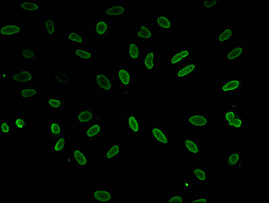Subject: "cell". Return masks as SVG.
<instances>
[{"label":"cell","mask_w":269,"mask_h":203,"mask_svg":"<svg viewBox=\"0 0 269 203\" xmlns=\"http://www.w3.org/2000/svg\"><path fill=\"white\" fill-rule=\"evenodd\" d=\"M114 79L116 84L123 91L126 97L131 96L135 90V76L130 67L120 65L114 71Z\"/></svg>","instance_id":"6da1fadb"},{"label":"cell","mask_w":269,"mask_h":203,"mask_svg":"<svg viewBox=\"0 0 269 203\" xmlns=\"http://www.w3.org/2000/svg\"><path fill=\"white\" fill-rule=\"evenodd\" d=\"M93 87L97 92L112 93L115 90V79L109 71H95L92 74Z\"/></svg>","instance_id":"7a4b0ae2"},{"label":"cell","mask_w":269,"mask_h":203,"mask_svg":"<svg viewBox=\"0 0 269 203\" xmlns=\"http://www.w3.org/2000/svg\"><path fill=\"white\" fill-rule=\"evenodd\" d=\"M200 65L195 58H190L183 64L175 68L173 71V79L175 82L188 81L194 77L200 70Z\"/></svg>","instance_id":"3957f363"},{"label":"cell","mask_w":269,"mask_h":203,"mask_svg":"<svg viewBox=\"0 0 269 203\" xmlns=\"http://www.w3.org/2000/svg\"><path fill=\"white\" fill-rule=\"evenodd\" d=\"M124 128L131 140H139L142 131V119L140 114L127 113L124 115Z\"/></svg>","instance_id":"277c9868"},{"label":"cell","mask_w":269,"mask_h":203,"mask_svg":"<svg viewBox=\"0 0 269 203\" xmlns=\"http://www.w3.org/2000/svg\"><path fill=\"white\" fill-rule=\"evenodd\" d=\"M184 124L191 130H204L211 125V114L192 112L183 119Z\"/></svg>","instance_id":"5b68a950"},{"label":"cell","mask_w":269,"mask_h":203,"mask_svg":"<svg viewBox=\"0 0 269 203\" xmlns=\"http://www.w3.org/2000/svg\"><path fill=\"white\" fill-rule=\"evenodd\" d=\"M113 31L111 20L105 16H98L95 19L88 29V32L94 37L108 38Z\"/></svg>","instance_id":"8992f818"},{"label":"cell","mask_w":269,"mask_h":203,"mask_svg":"<svg viewBox=\"0 0 269 203\" xmlns=\"http://www.w3.org/2000/svg\"><path fill=\"white\" fill-rule=\"evenodd\" d=\"M25 27L20 21H2L0 23V37L19 38L24 33Z\"/></svg>","instance_id":"52a82bcc"},{"label":"cell","mask_w":269,"mask_h":203,"mask_svg":"<svg viewBox=\"0 0 269 203\" xmlns=\"http://www.w3.org/2000/svg\"><path fill=\"white\" fill-rule=\"evenodd\" d=\"M180 144L185 154L191 157L200 156L202 143L200 139L193 135H185L179 137Z\"/></svg>","instance_id":"ba28073f"},{"label":"cell","mask_w":269,"mask_h":203,"mask_svg":"<svg viewBox=\"0 0 269 203\" xmlns=\"http://www.w3.org/2000/svg\"><path fill=\"white\" fill-rule=\"evenodd\" d=\"M150 137H151V140L159 147H169L172 145V140H171L169 131L161 125H151Z\"/></svg>","instance_id":"9c48e42d"},{"label":"cell","mask_w":269,"mask_h":203,"mask_svg":"<svg viewBox=\"0 0 269 203\" xmlns=\"http://www.w3.org/2000/svg\"><path fill=\"white\" fill-rule=\"evenodd\" d=\"M154 26L158 31L162 33H173L174 31V19L164 12L152 10Z\"/></svg>","instance_id":"30bf717a"},{"label":"cell","mask_w":269,"mask_h":203,"mask_svg":"<svg viewBox=\"0 0 269 203\" xmlns=\"http://www.w3.org/2000/svg\"><path fill=\"white\" fill-rule=\"evenodd\" d=\"M101 119H103L102 116L92 108L79 107L76 110L75 120L79 126H88L95 120Z\"/></svg>","instance_id":"8fae6325"},{"label":"cell","mask_w":269,"mask_h":203,"mask_svg":"<svg viewBox=\"0 0 269 203\" xmlns=\"http://www.w3.org/2000/svg\"><path fill=\"white\" fill-rule=\"evenodd\" d=\"M70 158L77 168L80 169L88 168L92 162L90 154L80 146H73L71 148Z\"/></svg>","instance_id":"7c38bea8"},{"label":"cell","mask_w":269,"mask_h":203,"mask_svg":"<svg viewBox=\"0 0 269 203\" xmlns=\"http://www.w3.org/2000/svg\"><path fill=\"white\" fill-rule=\"evenodd\" d=\"M91 198L95 202H111L114 199V191L107 186L97 185L92 190Z\"/></svg>","instance_id":"4fadbf2b"},{"label":"cell","mask_w":269,"mask_h":203,"mask_svg":"<svg viewBox=\"0 0 269 203\" xmlns=\"http://www.w3.org/2000/svg\"><path fill=\"white\" fill-rule=\"evenodd\" d=\"M50 76L52 77L53 81L58 86L63 88H73L77 86V82L74 79L72 72L69 70L60 69L52 71Z\"/></svg>","instance_id":"5bb4252c"},{"label":"cell","mask_w":269,"mask_h":203,"mask_svg":"<svg viewBox=\"0 0 269 203\" xmlns=\"http://www.w3.org/2000/svg\"><path fill=\"white\" fill-rule=\"evenodd\" d=\"M244 88V80L240 76H230L221 82L220 92L222 93H237Z\"/></svg>","instance_id":"9a60e30c"},{"label":"cell","mask_w":269,"mask_h":203,"mask_svg":"<svg viewBox=\"0 0 269 203\" xmlns=\"http://www.w3.org/2000/svg\"><path fill=\"white\" fill-rule=\"evenodd\" d=\"M223 168L226 169H242L244 168V154L243 152L229 151L223 158Z\"/></svg>","instance_id":"2e32d148"},{"label":"cell","mask_w":269,"mask_h":203,"mask_svg":"<svg viewBox=\"0 0 269 203\" xmlns=\"http://www.w3.org/2000/svg\"><path fill=\"white\" fill-rule=\"evenodd\" d=\"M238 37V29L234 23H230L222 27L218 32L216 37V42L219 44H228L232 43Z\"/></svg>","instance_id":"e0dca14e"},{"label":"cell","mask_w":269,"mask_h":203,"mask_svg":"<svg viewBox=\"0 0 269 203\" xmlns=\"http://www.w3.org/2000/svg\"><path fill=\"white\" fill-rule=\"evenodd\" d=\"M102 10L104 16L112 20L116 16H126L129 13L130 8L126 4L113 2L111 4L104 6Z\"/></svg>","instance_id":"ac0fdd59"},{"label":"cell","mask_w":269,"mask_h":203,"mask_svg":"<svg viewBox=\"0 0 269 203\" xmlns=\"http://www.w3.org/2000/svg\"><path fill=\"white\" fill-rule=\"evenodd\" d=\"M101 120H95V121L86 126L81 135L82 140L95 141L102 135L104 124L103 122H101Z\"/></svg>","instance_id":"d6986e66"},{"label":"cell","mask_w":269,"mask_h":203,"mask_svg":"<svg viewBox=\"0 0 269 203\" xmlns=\"http://www.w3.org/2000/svg\"><path fill=\"white\" fill-rule=\"evenodd\" d=\"M190 48L184 47L175 49L171 52L167 59V63L171 67H177L190 58Z\"/></svg>","instance_id":"ffe728a7"},{"label":"cell","mask_w":269,"mask_h":203,"mask_svg":"<svg viewBox=\"0 0 269 203\" xmlns=\"http://www.w3.org/2000/svg\"><path fill=\"white\" fill-rule=\"evenodd\" d=\"M42 30L46 37H56L57 34L60 31V23L55 16H44L42 21Z\"/></svg>","instance_id":"44dd1931"},{"label":"cell","mask_w":269,"mask_h":203,"mask_svg":"<svg viewBox=\"0 0 269 203\" xmlns=\"http://www.w3.org/2000/svg\"><path fill=\"white\" fill-rule=\"evenodd\" d=\"M123 145L120 141H114L109 146L107 151L104 152L103 161L107 164L116 161L123 154Z\"/></svg>","instance_id":"7402d4cb"},{"label":"cell","mask_w":269,"mask_h":203,"mask_svg":"<svg viewBox=\"0 0 269 203\" xmlns=\"http://www.w3.org/2000/svg\"><path fill=\"white\" fill-rule=\"evenodd\" d=\"M141 69L146 71H153L157 69V51L147 49L144 51L140 62Z\"/></svg>","instance_id":"603a6c76"},{"label":"cell","mask_w":269,"mask_h":203,"mask_svg":"<svg viewBox=\"0 0 269 203\" xmlns=\"http://www.w3.org/2000/svg\"><path fill=\"white\" fill-rule=\"evenodd\" d=\"M33 71L31 70H15L10 73L9 80L18 86H24L33 82Z\"/></svg>","instance_id":"cb8c5ba5"},{"label":"cell","mask_w":269,"mask_h":203,"mask_svg":"<svg viewBox=\"0 0 269 203\" xmlns=\"http://www.w3.org/2000/svg\"><path fill=\"white\" fill-rule=\"evenodd\" d=\"M39 90L37 86H18L16 90V98L21 101L34 100L39 97Z\"/></svg>","instance_id":"d4e9b609"},{"label":"cell","mask_w":269,"mask_h":203,"mask_svg":"<svg viewBox=\"0 0 269 203\" xmlns=\"http://www.w3.org/2000/svg\"><path fill=\"white\" fill-rule=\"evenodd\" d=\"M189 173L191 179L198 185H206L211 180V173L209 172L206 168H190Z\"/></svg>","instance_id":"484cf974"},{"label":"cell","mask_w":269,"mask_h":203,"mask_svg":"<svg viewBox=\"0 0 269 203\" xmlns=\"http://www.w3.org/2000/svg\"><path fill=\"white\" fill-rule=\"evenodd\" d=\"M16 9L18 11L31 15L41 11L43 9V5L38 0H20L16 1Z\"/></svg>","instance_id":"4316f807"},{"label":"cell","mask_w":269,"mask_h":203,"mask_svg":"<svg viewBox=\"0 0 269 203\" xmlns=\"http://www.w3.org/2000/svg\"><path fill=\"white\" fill-rule=\"evenodd\" d=\"M124 52L126 58L130 62L140 63L142 52H141V45L137 42H127L125 46Z\"/></svg>","instance_id":"83f0119b"},{"label":"cell","mask_w":269,"mask_h":203,"mask_svg":"<svg viewBox=\"0 0 269 203\" xmlns=\"http://www.w3.org/2000/svg\"><path fill=\"white\" fill-rule=\"evenodd\" d=\"M226 61H236L244 58V46L241 44H235L231 46L223 54Z\"/></svg>","instance_id":"f1b7e54d"},{"label":"cell","mask_w":269,"mask_h":203,"mask_svg":"<svg viewBox=\"0 0 269 203\" xmlns=\"http://www.w3.org/2000/svg\"><path fill=\"white\" fill-rule=\"evenodd\" d=\"M71 54L78 60H94L98 56L97 48H75L71 50Z\"/></svg>","instance_id":"f546056e"},{"label":"cell","mask_w":269,"mask_h":203,"mask_svg":"<svg viewBox=\"0 0 269 203\" xmlns=\"http://www.w3.org/2000/svg\"><path fill=\"white\" fill-rule=\"evenodd\" d=\"M47 131L50 139H56L65 134V126L60 119L51 118L48 120Z\"/></svg>","instance_id":"4dcf8cb0"},{"label":"cell","mask_w":269,"mask_h":203,"mask_svg":"<svg viewBox=\"0 0 269 203\" xmlns=\"http://www.w3.org/2000/svg\"><path fill=\"white\" fill-rule=\"evenodd\" d=\"M135 36L137 39L143 43H151L152 41V27L143 21L139 23L135 29Z\"/></svg>","instance_id":"1f68e13d"},{"label":"cell","mask_w":269,"mask_h":203,"mask_svg":"<svg viewBox=\"0 0 269 203\" xmlns=\"http://www.w3.org/2000/svg\"><path fill=\"white\" fill-rule=\"evenodd\" d=\"M221 113L222 124L224 126L241 113L239 111L238 104L237 103H233L230 105L226 106L222 109Z\"/></svg>","instance_id":"d6a6232c"},{"label":"cell","mask_w":269,"mask_h":203,"mask_svg":"<svg viewBox=\"0 0 269 203\" xmlns=\"http://www.w3.org/2000/svg\"><path fill=\"white\" fill-rule=\"evenodd\" d=\"M20 58L25 62L37 60L39 50L33 42H29L27 45L20 50Z\"/></svg>","instance_id":"836d02e7"},{"label":"cell","mask_w":269,"mask_h":203,"mask_svg":"<svg viewBox=\"0 0 269 203\" xmlns=\"http://www.w3.org/2000/svg\"><path fill=\"white\" fill-rule=\"evenodd\" d=\"M69 140L67 135L64 134L62 136L58 138L53 139L52 143L51 144L50 147V152L52 154H63L67 149Z\"/></svg>","instance_id":"e575fe53"},{"label":"cell","mask_w":269,"mask_h":203,"mask_svg":"<svg viewBox=\"0 0 269 203\" xmlns=\"http://www.w3.org/2000/svg\"><path fill=\"white\" fill-rule=\"evenodd\" d=\"M11 120L13 128L18 131H27L30 125V120L24 114H18Z\"/></svg>","instance_id":"d590c367"},{"label":"cell","mask_w":269,"mask_h":203,"mask_svg":"<svg viewBox=\"0 0 269 203\" xmlns=\"http://www.w3.org/2000/svg\"><path fill=\"white\" fill-rule=\"evenodd\" d=\"M65 42L70 44H86L87 36L86 34L79 31H69L65 33Z\"/></svg>","instance_id":"8d00e7d4"},{"label":"cell","mask_w":269,"mask_h":203,"mask_svg":"<svg viewBox=\"0 0 269 203\" xmlns=\"http://www.w3.org/2000/svg\"><path fill=\"white\" fill-rule=\"evenodd\" d=\"M46 107L48 109L65 111L67 108V102L60 97H50L46 100Z\"/></svg>","instance_id":"74e56055"},{"label":"cell","mask_w":269,"mask_h":203,"mask_svg":"<svg viewBox=\"0 0 269 203\" xmlns=\"http://www.w3.org/2000/svg\"><path fill=\"white\" fill-rule=\"evenodd\" d=\"M221 0H202L200 3L201 11H215L221 6Z\"/></svg>","instance_id":"f35d334b"},{"label":"cell","mask_w":269,"mask_h":203,"mask_svg":"<svg viewBox=\"0 0 269 203\" xmlns=\"http://www.w3.org/2000/svg\"><path fill=\"white\" fill-rule=\"evenodd\" d=\"M0 125H1V129H0L1 135L6 136V135H11L12 130L13 128L11 120L7 119V118H2L0 120Z\"/></svg>","instance_id":"ab89813d"},{"label":"cell","mask_w":269,"mask_h":203,"mask_svg":"<svg viewBox=\"0 0 269 203\" xmlns=\"http://www.w3.org/2000/svg\"><path fill=\"white\" fill-rule=\"evenodd\" d=\"M189 202L191 203H209L211 202V196L208 194L191 196Z\"/></svg>","instance_id":"60d3db41"},{"label":"cell","mask_w":269,"mask_h":203,"mask_svg":"<svg viewBox=\"0 0 269 203\" xmlns=\"http://www.w3.org/2000/svg\"><path fill=\"white\" fill-rule=\"evenodd\" d=\"M185 196L181 194H175V195H169L167 197V202H185Z\"/></svg>","instance_id":"b9f144b4"},{"label":"cell","mask_w":269,"mask_h":203,"mask_svg":"<svg viewBox=\"0 0 269 203\" xmlns=\"http://www.w3.org/2000/svg\"><path fill=\"white\" fill-rule=\"evenodd\" d=\"M182 186H183V189L185 191H189L190 189V179L188 178L182 179Z\"/></svg>","instance_id":"7bdbcfd3"}]
</instances>
